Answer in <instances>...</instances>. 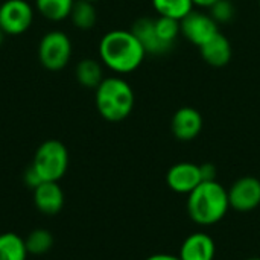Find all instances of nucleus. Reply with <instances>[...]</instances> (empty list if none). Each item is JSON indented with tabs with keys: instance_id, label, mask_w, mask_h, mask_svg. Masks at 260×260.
<instances>
[{
	"instance_id": "1",
	"label": "nucleus",
	"mask_w": 260,
	"mask_h": 260,
	"mask_svg": "<svg viewBox=\"0 0 260 260\" xmlns=\"http://www.w3.org/2000/svg\"><path fill=\"white\" fill-rule=\"evenodd\" d=\"M146 52L133 30L114 29L107 32L99 41V58L111 72L125 75L137 70Z\"/></svg>"
},
{
	"instance_id": "2",
	"label": "nucleus",
	"mask_w": 260,
	"mask_h": 260,
	"mask_svg": "<svg viewBox=\"0 0 260 260\" xmlns=\"http://www.w3.org/2000/svg\"><path fill=\"white\" fill-rule=\"evenodd\" d=\"M230 209L229 190L215 181H201L187 195V213L198 225H215Z\"/></svg>"
},
{
	"instance_id": "3",
	"label": "nucleus",
	"mask_w": 260,
	"mask_h": 260,
	"mask_svg": "<svg viewBox=\"0 0 260 260\" xmlns=\"http://www.w3.org/2000/svg\"><path fill=\"white\" fill-rule=\"evenodd\" d=\"M94 104L98 113L107 122H122L134 110V90L120 76H108L94 90Z\"/></svg>"
},
{
	"instance_id": "4",
	"label": "nucleus",
	"mask_w": 260,
	"mask_h": 260,
	"mask_svg": "<svg viewBox=\"0 0 260 260\" xmlns=\"http://www.w3.org/2000/svg\"><path fill=\"white\" fill-rule=\"evenodd\" d=\"M32 166L43 181H59L69 168V151L59 140H46L38 146Z\"/></svg>"
},
{
	"instance_id": "5",
	"label": "nucleus",
	"mask_w": 260,
	"mask_h": 260,
	"mask_svg": "<svg viewBox=\"0 0 260 260\" xmlns=\"http://www.w3.org/2000/svg\"><path fill=\"white\" fill-rule=\"evenodd\" d=\"M72 41L62 30H50L43 35L38 44V59L50 72L62 70L72 58Z\"/></svg>"
},
{
	"instance_id": "6",
	"label": "nucleus",
	"mask_w": 260,
	"mask_h": 260,
	"mask_svg": "<svg viewBox=\"0 0 260 260\" xmlns=\"http://www.w3.org/2000/svg\"><path fill=\"white\" fill-rule=\"evenodd\" d=\"M34 21V8L26 0H5L0 3V29L6 35L26 32Z\"/></svg>"
},
{
	"instance_id": "7",
	"label": "nucleus",
	"mask_w": 260,
	"mask_h": 260,
	"mask_svg": "<svg viewBox=\"0 0 260 260\" xmlns=\"http://www.w3.org/2000/svg\"><path fill=\"white\" fill-rule=\"evenodd\" d=\"M181 35L190 41L193 46L200 47L212 37H215L219 30V24L212 18L210 14L192 11L187 17L180 21Z\"/></svg>"
},
{
	"instance_id": "8",
	"label": "nucleus",
	"mask_w": 260,
	"mask_h": 260,
	"mask_svg": "<svg viewBox=\"0 0 260 260\" xmlns=\"http://www.w3.org/2000/svg\"><path fill=\"white\" fill-rule=\"evenodd\" d=\"M230 209L247 213L260 206V180L256 177H242L229 189Z\"/></svg>"
},
{
	"instance_id": "9",
	"label": "nucleus",
	"mask_w": 260,
	"mask_h": 260,
	"mask_svg": "<svg viewBox=\"0 0 260 260\" xmlns=\"http://www.w3.org/2000/svg\"><path fill=\"white\" fill-rule=\"evenodd\" d=\"M203 116L193 107H181L178 108L171 120V131L175 139L181 142H190L197 139L203 131Z\"/></svg>"
},
{
	"instance_id": "10",
	"label": "nucleus",
	"mask_w": 260,
	"mask_h": 260,
	"mask_svg": "<svg viewBox=\"0 0 260 260\" xmlns=\"http://www.w3.org/2000/svg\"><path fill=\"white\" fill-rule=\"evenodd\" d=\"M201 181L200 165L190 161L175 163L166 174V184L175 193L189 195Z\"/></svg>"
},
{
	"instance_id": "11",
	"label": "nucleus",
	"mask_w": 260,
	"mask_h": 260,
	"mask_svg": "<svg viewBox=\"0 0 260 260\" xmlns=\"http://www.w3.org/2000/svg\"><path fill=\"white\" fill-rule=\"evenodd\" d=\"M215 254L216 245L210 235L197 232L183 241L178 257L181 260H215Z\"/></svg>"
},
{
	"instance_id": "12",
	"label": "nucleus",
	"mask_w": 260,
	"mask_h": 260,
	"mask_svg": "<svg viewBox=\"0 0 260 260\" xmlns=\"http://www.w3.org/2000/svg\"><path fill=\"white\" fill-rule=\"evenodd\" d=\"M35 207L47 216H53L61 212L64 206V192L58 181H43L34 189Z\"/></svg>"
},
{
	"instance_id": "13",
	"label": "nucleus",
	"mask_w": 260,
	"mask_h": 260,
	"mask_svg": "<svg viewBox=\"0 0 260 260\" xmlns=\"http://www.w3.org/2000/svg\"><path fill=\"white\" fill-rule=\"evenodd\" d=\"M198 49H200V55L204 59V62L212 67H216V69L225 67L232 61V56H233L232 43L221 32H218L215 37H212L209 41H206Z\"/></svg>"
},
{
	"instance_id": "14",
	"label": "nucleus",
	"mask_w": 260,
	"mask_h": 260,
	"mask_svg": "<svg viewBox=\"0 0 260 260\" xmlns=\"http://www.w3.org/2000/svg\"><path fill=\"white\" fill-rule=\"evenodd\" d=\"M131 30L137 37V40L140 41V44L143 46L146 55H157L158 56V55H165V53H168V52L172 50L157 35L155 24H154V18L142 17V18L136 20L134 24H133V27H131Z\"/></svg>"
},
{
	"instance_id": "15",
	"label": "nucleus",
	"mask_w": 260,
	"mask_h": 260,
	"mask_svg": "<svg viewBox=\"0 0 260 260\" xmlns=\"http://www.w3.org/2000/svg\"><path fill=\"white\" fill-rule=\"evenodd\" d=\"M75 76L78 84L82 85L84 88L96 90L98 85L104 81V70L99 61L93 58H85L76 64Z\"/></svg>"
},
{
	"instance_id": "16",
	"label": "nucleus",
	"mask_w": 260,
	"mask_h": 260,
	"mask_svg": "<svg viewBox=\"0 0 260 260\" xmlns=\"http://www.w3.org/2000/svg\"><path fill=\"white\" fill-rule=\"evenodd\" d=\"M151 2L158 17H168L177 21H181L195 8L192 0H151Z\"/></svg>"
},
{
	"instance_id": "17",
	"label": "nucleus",
	"mask_w": 260,
	"mask_h": 260,
	"mask_svg": "<svg viewBox=\"0 0 260 260\" xmlns=\"http://www.w3.org/2000/svg\"><path fill=\"white\" fill-rule=\"evenodd\" d=\"M69 18L72 20L73 26L78 29H82V30L91 29L98 21V12L94 8V3L88 0H75Z\"/></svg>"
},
{
	"instance_id": "18",
	"label": "nucleus",
	"mask_w": 260,
	"mask_h": 260,
	"mask_svg": "<svg viewBox=\"0 0 260 260\" xmlns=\"http://www.w3.org/2000/svg\"><path fill=\"white\" fill-rule=\"evenodd\" d=\"M27 248L24 239L15 233L0 235V260H26Z\"/></svg>"
},
{
	"instance_id": "19",
	"label": "nucleus",
	"mask_w": 260,
	"mask_h": 260,
	"mask_svg": "<svg viewBox=\"0 0 260 260\" xmlns=\"http://www.w3.org/2000/svg\"><path fill=\"white\" fill-rule=\"evenodd\" d=\"M75 0H35L37 11L50 21H61L70 17Z\"/></svg>"
},
{
	"instance_id": "20",
	"label": "nucleus",
	"mask_w": 260,
	"mask_h": 260,
	"mask_svg": "<svg viewBox=\"0 0 260 260\" xmlns=\"http://www.w3.org/2000/svg\"><path fill=\"white\" fill-rule=\"evenodd\" d=\"M26 248L29 254H35V256H43L46 253H49L53 247V236L50 232L44 230V229H37L34 232H30L27 235V238L24 239Z\"/></svg>"
},
{
	"instance_id": "21",
	"label": "nucleus",
	"mask_w": 260,
	"mask_h": 260,
	"mask_svg": "<svg viewBox=\"0 0 260 260\" xmlns=\"http://www.w3.org/2000/svg\"><path fill=\"white\" fill-rule=\"evenodd\" d=\"M154 24H155V30H157V35L160 37V40L166 46L174 49L178 37L181 35L180 21L168 18V17H157V18H154Z\"/></svg>"
},
{
	"instance_id": "22",
	"label": "nucleus",
	"mask_w": 260,
	"mask_h": 260,
	"mask_svg": "<svg viewBox=\"0 0 260 260\" xmlns=\"http://www.w3.org/2000/svg\"><path fill=\"white\" fill-rule=\"evenodd\" d=\"M209 9H210L209 14L212 15V18L218 24L230 23L235 18V15H236V8H235V5L230 0H218Z\"/></svg>"
},
{
	"instance_id": "23",
	"label": "nucleus",
	"mask_w": 260,
	"mask_h": 260,
	"mask_svg": "<svg viewBox=\"0 0 260 260\" xmlns=\"http://www.w3.org/2000/svg\"><path fill=\"white\" fill-rule=\"evenodd\" d=\"M23 180H24L26 186H27V187H30L32 190H34L37 186H40V184L43 183L41 177L38 175V172L34 169V166H32V165L26 169V172H24V175H23Z\"/></svg>"
},
{
	"instance_id": "24",
	"label": "nucleus",
	"mask_w": 260,
	"mask_h": 260,
	"mask_svg": "<svg viewBox=\"0 0 260 260\" xmlns=\"http://www.w3.org/2000/svg\"><path fill=\"white\" fill-rule=\"evenodd\" d=\"M200 172H201V180L203 181H215L216 180V175H218L216 166L212 165V163H203V165H200Z\"/></svg>"
},
{
	"instance_id": "25",
	"label": "nucleus",
	"mask_w": 260,
	"mask_h": 260,
	"mask_svg": "<svg viewBox=\"0 0 260 260\" xmlns=\"http://www.w3.org/2000/svg\"><path fill=\"white\" fill-rule=\"evenodd\" d=\"M145 260H181L178 256H174V254H168V253H157V254H152L149 256L148 259Z\"/></svg>"
},
{
	"instance_id": "26",
	"label": "nucleus",
	"mask_w": 260,
	"mask_h": 260,
	"mask_svg": "<svg viewBox=\"0 0 260 260\" xmlns=\"http://www.w3.org/2000/svg\"><path fill=\"white\" fill-rule=\"evenodd\" d=\"M195 6H200V8H210L212 5H215L218 0H192Z\"/></svg>"
},
{
	"instance_id": "27",
	"label": "nucleus",
	"mask_w": 260,
	"mask_h": 260,
	"mask_svg": "<svg viewBox=\"0 0 260 260\" xmlns=\"http://www.w3.org/2000/svg\"><path fill=\"white\" fill-rule=\"evenodd\" d=\"M5 37H6V34L0 29V47H2V44H3V41H5Z\"/></svg>"
},
{
	"instance_id": "28",
	"label": "nucleus",
	"mask_w": 260,
	"mask_h": 260,
	"mask_svg": "<svg viewBox=\"0 0 260 260\" xmlns=\"http://www.w3.org/2000/svg\"><path fill=\"white\" fill-rule=\"evenodd\" d=\"M245 260H260V257H250V259H245Z\"/></svg>"
},
{
	"instance_id": "29",
	"label": "nucleus",
	"mask_w": 260,
	"mask_h": 260,
	"mask_svg": "<svg viewBox=\"0 0 260 260\" xmlns=\"http://www.w3.org/2000/svg\"><path fill=\"white\" fill-rule=\"evenodd\" d=\"M88 2H93V3H96V2H99V0H88Z\"/></svg>"
},
{
	"instance_id": "30",
	"label": "nucleus",
	"mask_w": 260,
	"mask_h": 260,
	"mask_svg": "<svg viewBox=\"0 0 260 260\" xmlns=\"http://www.w3.org/2000/svg\"><path fill=\"white\" fill-rule=\"evenodd\" d=\"M259 6H260V0H259Z\"/></svg>"
}]
</instances>
